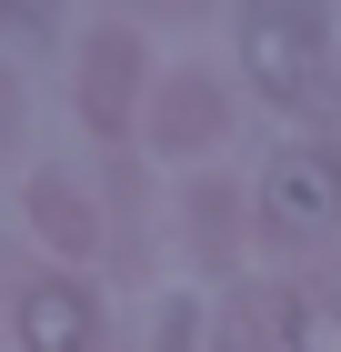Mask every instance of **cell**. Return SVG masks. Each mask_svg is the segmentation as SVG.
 <instances>
[{"label":"cell","mask_w":341,"mask_h":352,"mask_svg":"<svg viewBox=\"0 0 341 352\" xmlns=\"http://www.w3.org/2000/svg\"><path fill=\"white\" fill-rule=\"evenodd\" d=\"M261 212H271V232H291V242H321V232H341V151L291 141L281 162L261 171Z\"/></svg>","instance_id":"7a4b0ae2"},{"label":"cell","mask_w":341,"mask_h":352,"mask_svg":"<svg viewBox=\"0 0 341 352\" xmlns=\"http://www.w3.org/2000/svg\"><path fill=\"white\" fill-rule=\"evenodd\" d=\"M21 332H30V352H91V302L71 282H30L21 292Z\"/></svg>","instance_id":"3957f363"},{"label":"cell","mask_w":341,"mask_h":352,"mask_svg":"<svg viewBox=\"0 0 341 352\" xmlns=\"http://www.w3.org/2000/svg\"><path fill=\"white\" fill-rule=\"evenodd\" d=\"M241 60H251V81H261V91L311 101L321 71H331V41H321L311 10H251V21H241Z\"/></svg>","instance_id":"6da1fadb"}]
</instances>
